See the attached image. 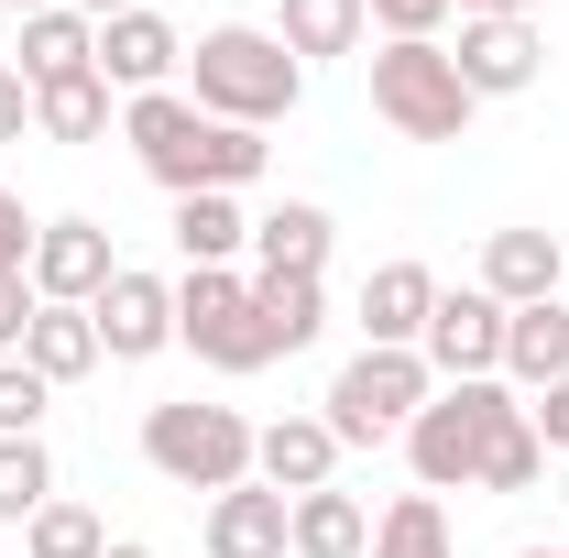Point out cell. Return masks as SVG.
I'll return each instance as SVG.
<instances>
[{"mask_svg":"<svg viewBox=\"0 0 569 558\" xmlns=\"http://www.w3.org/2000/svg\"><path fill=\"white\" fill-rule=\"evenodd\" d=\"M427 307H438V275L427 263H372L361 275V350H417Z\"/></svg>","mask_w":569,"mask_h":558,"instance_id":"cell-15","label":"cell"},{"mask_svg":"<svg viewBox=\"0 0 569 558\" xmlns=\"http://www.w3.org/2000/svg\"><path fill=\"white\" fill-rule=\"evenodd\" d=\"M449 67L471 99H526L537 67H548V44H537V22H460V44H449Z\"/></svg>","mask_w":569,"mask_h":558,"instance_id":"cell-11","label":"cell"},{"mask_svg":"<svg viewBox=\"0 0 569 558\" xmlns=\"http://www.w3.org/2000/svg\"><path fill=\"white\" fill-rule=\"evenodd\" d=\"M372 22H383V44H438V22H449V0H361Z\"/></svg>","mask_w":569,"mask_h":558,"instance_id":"cell-31","label":"cell"},{"mask_svg":"<svg viewBox=\"0 0 569 558\" xmlns=\"http://www.w3.org/2000/svg\"><path fill=\"white\" fill-rule=\"evenodd\" d=\"M22 361H33L44 383H77V372H99V318H88V307H44V318L22 329Z\"/></svg>","mask_w":569,"mask_h":558,"instance_id":"cell-24","label":"cell"},{"mask_svg":"<svg viewBox=\"0 0 569 558\" xmlns=\"http://www.w3.org/2000/svg\"><path fill=\"white\" fill-rule=\"evenodd\" d=\"M44 318V296H33V275L22 263H0V350H22V329Z\"/></svg>","mask_w":569,"mask_h":558,"instance_id":"cell-32","label":"cell"},{"mask_svg":"<svg viewBox=\"0 0 569 558\" xmlns=\"http://www.w3.org/2000/svg\"><path fill=\"white\" fill-rule=\"evenodd\" d=\"M88 318H99V361H153V350L176 340V285L121 263V275L88 296Z\"/></svg>","mask_w":569,"mask_h":558,"instance_id":"cell-9","label":"cell"},{"mask_svg":"<svg viewBox=\"0 0 569 558\" xmlns=\"http://www.w3.org/2000/svg\"><path fill=\"white\" fill-rule=\"evenodd\" d=\"M176 340L198 350L209 372H263L274 361L263 318H252V275H230V263H187V285H176Z\"/></svg>","mask_w":569,"mask_h":558,"instance_id":"cell-7","label":"cell"},{"mask_svg":"<svg viewBox=\"0 0 569 558\" xmlns=\"http://www.w3.org/2000/svg\"><path fill=\"white\" fill-rule=\"evenodd\" d=\"M559 504H569V471H559Z\"/></svg>","mask_w":569,"mask_h":558,"instance_id":"cell-41","label":"cell"},{"mask_svg":"<svg viewBox=\"0 0 569 558\" xmlns=\"http://www.w3.org/2000/svg\"><path fill=\"white\" fill-rule=\"evenodd\" d=\"M99 548H110V526H99L88 504H67V492L22 526V558H99Z\"/></svg>","mask_w":569,"mask_h":558,"instance_id":"cell-28","label":"cell"},{"mask_svg":"<svg viewBox=\"0 0 569 558\" xmlns=\"http://www.w3.org/2000/svg\"><path fill=\"white\" fill-rule=\"evenodd\" d=\"M33 132V88H22V67H0V142Z\"/></svg>","mask_w":569,"mask_h":558,"instance_id":"cell-35","label":"cell"},{"mask_svg":"<svg viewBox=\"0 0 569 558\" xmlns=\"http://www.w3.org/2000/svg\"><path fill=\"white\" fill-rule=\"evenodd\" d=\"M176 67H187V33H176L153 0H142V11H121V22H99V77H110L121 99H153Z\"/></svg>","mask_w":569,"mask_h":558,"instance_id":"cell-12","label":"cell"},{"mask_svg":"<svg viewBox=\"0 0 569 558\" xmlns=\"http://www.w3.org/2000/svg\"><path fill=\"white\" fill-rule=\"evenodd\" d=\"M110 99H121L110 77L77 67V77H56V88H33V132H44V142H99V132H110Z\"/></svg>","mask_w":569,"mask_h":558,"instance_id":"cell-23","label":"cell"},{"mask_svg":"<svg viewBox=\"0 0 569 558\" xmlns=\"http://www.w3.org/2000/svg\"><path fill=\"white\" fill-rule=\"evenodd\" d=\"M427 395H438L427 350H351L340 383H329V438H340V449H383V438L417 427Z\"/></svg>","mask_w":569,"mask_h":558,"instance_id":"cell-5","label":"cell"},{"mask_svg":"<svg viewBox=\"0 0 569 558\" xmlns=\"http://www.w3.org/2000/svg\"><path fill=\"white\" fill-rule=\"evenodd\" d=\"M187 99H198L209 121L263 132V121H284V110L307 99V67L284 56L263 22H219V33H198V44H187Z\"/></svg>","mask_w":569,"mask_h":558,"instance_id":"cell-2","label":"cell"},{"mask_svg":"<svg viewBox=\"0 0 569 558\" xmlns=\"http://www.w3.org/2000/svg\"><path fill=\"white\" fill-rule=\"evenodd\" d=\"M22 275H33V296H44V307H88L99 285L121 275V252H110V230H99V219H44Z\"/></svg>","mask_w":569,"mask_h":558,"instance_id":"cell-10","label":"cell"},{"mask_svg":"<svg viewBox=\"0 0 569 558\" xmlns=\"http://www.w3.org/2000/svg\"><path fill=\"white\" fill-rule=\"evenodd\" d=\"M361 558H460V548H449L438 492H395V504L372 515V548H361Z\"/></svg>","mask_w":569,"mask_h":558,"instance_id":"cell-25","label":"cell"},{"mask_svg":"<svg viewBox=\"0 0 569 558\" xmlns=\"http://www.w3.org/2000/svg\"><path fill=\"white\" fill-rule=\"evenodd\" d=\"M284 548L296 558H361L372 548V515H361V492H296V515H284Z\"/></svg>","mask_w":569,"mask_h":558,"instance_id":"cell-19","label":"cell"},{"mask_svg":"<svg viewBox=\"0 0 569 558\" xmlns=\"http://www.w3.org/2000/svg\"><path fill=\"white\" fill-rule=\"evenodd\" d=\"M142 460L164 471L176 492H230L252 482V417L241 406H142Z\"/></svg>","mask_w":569,"mask_h":558,"instance_id":"cell-4","label":"cell"},{"mask_svg":"<svg viewBox=\"0 0 569 558\" xmlns=\"http://www.w3.org/2000/svg\"><path fill=\"white\" fill-rule=\"evenodd\" d=\"M526 417L503 383H438L417 406V427H406V471H417V492H471L482 482V449H493L503 427Z\"/></svg>","mask_w":569,"mask_h":558,"instance_id":"cell-3","label":"cell"},{"mask_svg":"<svg viewBox=\"0 0 569 558\" xmlns=\"http://www.w3.org/2000/svg\"><path fill=\"white\" fill-rule=\"evenodd\" d=\"M77 67H99V22L88 11H33L22 22V88H56V77H77Z\"/></svg>","mask_w":569,"mask_h":558,"instance_id":"cell-20","label":"cell"},{"mask_svg":"<svg viewBox=\"0 0 569 558\" xmlns=\"http://www.w3.org/2000/svg\"><path fill=\"white\" fill-rule=\"evenodd\" d=\"M176 252L187 263H230V252H252V219H241V198H176Z\"/></svg>","mask_w":569,"mask_h":558,"instance_id":"cell-26","label":"cell"},{"mask_svg":"<svg viewBox=\"0 0 569 558\" xmlns=\"http://www.w3.org/2000/svg\"><path fill=\"white\" fill-rule=\"evenodd\" d=\"M417 350H427L438 383H503V307L482 296V285H438Z\"/></svg>","mask_w":569,"mask_h":558,"instance_id":"cell-8","label":"cell"},{"mask_svg":"<svg viewBox=\"0 0 569 558\" xmlns=\"http://www.w3.org/2000/svg\"><path fill=\"white\" fill-rule=\"evenodd\" d=\"M121 142H132V165L164 187V198H241L252 176H263V132H241V121H209L187 88H153V99H121Z\"/></svg>","mask_w":569,"mask_h":558,"instance_id":"cell-1","label":"cell"},{"mask_svg":"<svg viewBox=\"0 0 569 558\" xmlns=\"http://www.w3.org/2000/svg\"><path fill=\"white\" fill-rule=\"evenodd\" d=\"M537 482H548V438L515 417L493 449H482V482H471V492H537Z\"/></svg>","mask_w":569,"mask_h":558,"instance_id":"cell-29","label":"cell"},{"mask_svg":"<svg viewBox=\"0 0 569 558\" xmlns=\"http://www.w3.org/2000/svg\"><path fill=\"white\" fill-rule=\"evenodd\" d=\"M559 275H569L559 230H493V241H482V296H493V307H548Z\"/></svg>","mask_w":569,"mask_h":558,"instance_id":"cell-14","label":"cell"},{"mask_svg":"<svg viewBox=\"0 0 569 558\" xmlns=\"http://www.w3.org/2000/svg\"><path fill=\"white\" fill-rule=\"evenodd\" d=\"M252 482H274L284 504H296V492H329V482H340V438H329V417L252 427Z\"/></svg>","mask_w":569,"mask_h":558,"instance_id":"cell-13","label":"cell"},{"mask_svg":"<svg viewBox=\"0 0 569 558\" xmlns=\"http://www.w3.org/2000/svg\"><path fill=\"white\" fill-rule=\"evenodd\" d=\"M471 88L449 67V44H383L372 56V121H395L406 142H460L471 132Z\"/></svg>","mask_w":569,"mask_h":558,"instance_id":"cell-6","label":"cell"},{"mask_svg":"<svg viewBox=\"0 0 569 558\" xmlns=\"http://www.w3.org/2000/svg\"><path fill=\"white\" fill-rule=\"evenodd\" d=\"M44 406H56V383L11 350V361H0V438H33V427H44Z\"/></svg>","mask_w":569,"mask_h":558,"instance_id":"cell-30","label":"cell"},{"mask_svg":"<svg viewBox=\"0 0 569 558\" xmlns=\"http://www.w3.org/2000/svg\"><path fill=\"white\" fill-rule=\"evenodd\" d=\"M526 427H537V438H548V449L569 460V372L548 383V395H537V406H526Z\"/></svg>","mask_w":569,"mask_h":558,"instance_id":"cell-33","label":"cell"},{"mask_svg":"<svg viewBox=\"0 0 569 558\" xmlns=\"http://www.w3.org/2000/svg\"><path fill=\"white\" fill-rule=\"evenodd\" d=\"M33 230H44V219H22V198L0 187V263H33Z\"/></svg>","mask_w":569,"mask_h":558,"instance_id":"cell-34","label":"cell"},{"mask_svg":"<svg viewBox=\"0 0 569 558\" xmlns=\"http://www.w3.org/2000/svg\"><path fill=\"white\" fill-rule=\"evenodd\" d=\"M449 11H460V22H526L537 0H449Z\"/></svg>","mask_w":569,"mask_h":558,"instance_id":"cell-36","label":"cell"},{"mask_svg":"<svg viewBox=\"0 0 569 558\" xmlns=\"http://www.w3.org/2000/svg\"><path fill=\"white\" fill-rule=\"evenodd\" d=\"M284 504L274 482H230V492H209V558H284Z\"/></svg>","mask_w":569,"mask_h":558,"instance_id":"cell-16","label":"cell"},{"mask_svg":"<svg viewBox=\"0 0 569 558\" xmlns=\"http://www.w3.org/2000/svg\"><path fill=\"white\" fill-rule=\"evenodd\" d=\"M252 318H263V340H274V361H284V350H307L329 329V285L318 275H252Z\"/></svg>","mask_w":569,"mask_h":558,"instance_id":"cell-21","label":"cell"},{"mask_svg":"<svg viewBox=\"0 0 569 558\" xmlns=\"http://www.w3.org/2000/svg\"><path fill=\"white\" fill-rule=\"evenodd\" d=\"M569 372V307H503V383H526V395H548Z\"/></svg>","mask_w":569,"mask_h":558,"instance_id":"cell-18","label":"cell"},{"mask_svg":"<svg viewBox=\"0 0 569 558\" xmlns=\"http://www.w3.org/2000/svg\"><path fill=\"white\" fill-rule=\"evenodd\" d=\"M329 241H340V219L318 198H284V209L252 219V263L263 275H329Z\"/></svg>","mask_w":569,"mask_h":558,"instance_id":"cell-17","label":"cell"},{"mask_svg":"<svg viewBox=\"0 0 569 558\" xmlns=\"http://www.w3.org/2000/svg\"><path fill=\"white\" fill-rule=\"evenodd\" d=\"M515 558H569V548H515Z\"/></svg>","mask_w":569,"mask_h":558,"instance_id":"cell-40","label":"cell"},{"mask_svg":"<svg viewBox=\"0 0 569 558\" xmlns=\"http://www.w3.org/2000/svg\"><path fill=\"white\" fill-rule=\"evenodd\" d=\"M361 33H372V11L361 0H284L274 11V44L307 67V56H361Z\"/></svg>","mask_w":569,"mask_h":558,"instance_id":"cell-22","label":"cell"},{"mask_svg":"<svg viewBox=\"0 0 569 558\" xmlns=\"http://www.w3.org/2000/svg\"><path fill=\"white\" fill-rule=\"evenodd\" d=\"M99 558H153V548H142V537H110V548H99Z\"/></svg>","mask_w":569,"mask_h":558,"instance_id":"cell-38","label":"cell"},{"mask_svg":"<svg viewBox=\"0 0 569 558\" xmlns=\"http://www.w3.org/2000/svg\"><path fill=\"white\" fill-rule=\"evenodd\" d=\"M56 504V460H44V438H0V526H33Z\"/></svg>","mask_w":569,"mask_h":558,"instance_id":"cell-27","label":"cell"},{"mask_svg":"<svg viewBox=\"0 0 569 558\" xmlns=\"http://www.w3.org/2000/svg\"><path fill=\"white\" fill-rule=\"evenodd\" d=\"M67 11H88V22H121V11H142V0H67Z\"/></svg>","mask_w":569,"mask_h":558,"instance_id":"cell-37","label":"cell"},{"mask_svg":"<svg viewBox=\"0 0 569 558\" xmlns=\"http://www.w3.org/2000/svg\"><path fill=\"white\" fill-rule=\"evenodd\" d=\"M0 11H22V22H33V11H56V0H0Z\"/></svg>","mask_w":569,"mask_h":558,"instance_id":"cell-39","label":"cell"}]
</instances>
